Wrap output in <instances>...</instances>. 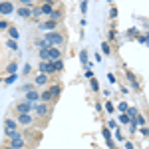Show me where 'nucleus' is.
<instances>
[{
  "instance_id": "nucleus-1",
  "label": "nucleus",
  "mask_w": 149,
  "mask_h": 149,
  "mask_svg": "<svg viewBox=\"0 0 149 149\" xmlns=\"http://www.w3.org/2000/svg\"><path fill=\"white\" fill-rule=\"evenodd\" d=\"M44 40H46L50 46H64V42H66V34L64 32H60V30H50V32H46L44 34Z\"/></svg>"
},
{
  "instance_id": "nucleus-2",
  "label": "nucleus",
  "mask_w": 149,
  "mask_h": 149,
  "mask_svg": "<svg viewBox=\"0 0 149 149\" xmlns=\"http://www.w3.org/2000/svg\"><path fill=\"white\" fill-rule=\"evenodd\" d=\"M32 109L36 111L38 117H50V113H52V103L42 102V103H38V105H32Z\"/></svg>"
},
{
  "instance_id": "nucleus-3",
  "label": "nucleus",
  "mask_w": 149,
  "mask_h": 149,
  "mask_svg": "<svg viewBox=\"0 0 149 149\" xmlns=\"http://www.w3.org/2000/svg\"><path fill=\"white\" fill-rule=\"evenodd\" d=\"M16 121H18V125L30 127L34 123V117L30 115V111H18V113H16Z\"/></svg>"
},
{
  "instance_id": "nucleus-4",
  "label": "nucleus",
  "mask_w": 149,
  "mask_h": 149,
  "mask_svg": "<svg viewBox=\"0 0 149 149\" xmlns=\"http://www.w3.org/2000/svg\"><path fill=\"white\" fill-rule=\"evenodd\" d=\"M40 72L42 74H48V76H52V74H56V70H54V60H40Z\"/></svg>"
},
{
  "instance_id": "nucleus-5",
  "label": "nucleus",
  "mask_w": 149,
  "mask_h": 149,
  "mask_svg": "<svg viewBox=\"0 0 149 149\" xmlns=\"http://www.w3.org/2000/svg\"><path fill=\"white\" fill-rule=\"evenodd\" d=\"M6 145H10V149H18V147H26L28 145V141H26V137H14V139H8V143Z\"/></svg>"
},
{
  "instance_id": "nucleus-6",
  "label": "nucleus",
  "mask_w": 149,
  "mask_h": 149,
  "mask_svg": "<svg viewBox=\"0 0 149 149\" xmlns=\"http://www.w3.org/2000/svg\"><path fill=\"white\" fill-rule=\"evenodd\" d=\"M14 12V4H12V0H2L0 2V14H4V16H8Z\"/></svg>"
},
{
  "instance_id": "nucleus-7",
  "label": "nucleus",
  "mask_w": 149,
  "mask_h": 149,
  "mask_svg": "<svg viewBox=\"0 0 149 149\" xmlns=\"http://www.w3.org/2000/svg\"><path fill=\"white\" fill-rule=\"evenodd\" d=\"M125 76H127V80H129V84H131V88H133L135 92H139V90H141V86H139V80L135 78V74H133L131 70H125Z\"/></svg>"
},
{
  "instance_id": "nucleus-8",
  "label": "nucleus",
  "mask_w": 149,
  "mask_h": 149,
  "mask_svg": "<svg viewBox=\"0 0 149 149\" xmlns=\"http://www.w3.org/2000/svg\"><path fill=\"white\" fill-rule=\"evenodd\" d=\"M38 28H40L42 32H50V30H56V28H58V22H56V20H48V22H40V24H38Z\"/></svg>"
},
{
  "instance_id": "nucleus-9",
  "label": "nucleus",
  "mask_w": 149,
  "mask_h": 149,
  "mask_svg": "<svg viewBox=\"0 0 149 149\" xmlns=\"http://www.w3.org/2000/svg\"><path fill=\"white\" fill-rule=\"evenodd\" d=\"M62 58V48L60 46H50L48 48V60H58Z\"/></svg>"
},
{
  "instance_id": "nucleus-10",
  "label": "nucleus",
  "mask_w": 149,
  "mask_h": 149,
  "mask_svg": "<svg viewBox=\"0 0 149 149\" xmlns=\"http://www.w3.org/2000/svg\"><path fill=\"white\" fill-rule=\"evenodd\" d=\"M50 92H52V103L58 102V97H60V93H62V86L60 84H50Z\"/></svg>"
},
{
  "instance_id": "nucleus-11",
  "label": "nucleus",
  "mask_w": 149,
  "mask_h": 149,
  "mask_svg": "<svg viewBox=\"0 0 149 149\" xmlns=\"http://www.w3.org/2000/svg\"><path fill=\"white\" fill-rule=\"evenodd\" d=\"M46 84H50V78H48V74H38L34 78V86H46Z\"/></svg>"
},
{
  "instance_id": "nucleus-12",
  "label": "nucleus",
  "mask_w": 149,
  "mask_h": 149,
  "mask_svg": "<svg viewBox=\"0 0 149 149\" xmlns=\"http://www.w3.org/2000/svg\"><path fill=\"white\" fill-rule=\"evenodd\" d=\"M52 8H56L54 0H44V2L40 4V10H42V14H50V10H52Z\"/></svg>"
},
{
  "instance_id": "nucleus-13",
  "label": "nucleus",
  "mask_w": 149,
  "mask_h": 149,
  "mask_svg": "<svg viewBox=\"0 0 149 149\" xmlns=\"http://www.w3.org/2000/svg\"><path fill=\"white\" fill-rule=\"evenodd\" d=\"M26 102H30V103L40 102V93L36 92L34 88H32V90H28V92H26Z\"/></svg>"
},
{
  "instance_id": "nucleus-14",
  "label": "nucleus",
  "mask_w": 149,
  "mask_h": 149,
  "mask_svg": "<svg viewBox=\"0 0 149 149\" xmlns=\"http://www.w3.org/2000/svg\"><path fill=\"white\" fill-rule=\"evenodd\" d=\"M48 16H50V20H56V22H60V20H62V16H64V12H62V8H52Z\"/></svg>"
},
{
  "instance_id": "nucleus-15",
  "label": "nucleus",
  "mask_w": 149,
  "mask_h": 149,
  "mask_svg": "<svg viewBox=\"0 0 149 149\" xmlns=\"http://www.w3.org/2000/svg\"><path fill=\"white\" fill-rule=\"evenodd\" d=\"M18 111H32V103L30 102H20L16 105V113H18Z\"/></svg>"
},
{
  "instance_id": "nucleus-16",
  "label": "nucleus",
  "mask_w": 149,
  "mask_h": 149,
  "mask_svg": "<svg viewBox=\"0 0 149 149\" xmlns=\"http://www.w3.org/2000/svg\"><path fill=\"white\" fill-rule=\"evenodd\" d=\"M16 127H18V121H16V119H10V117H8V119L4 121V131H12V129H16Z\"/></svg>"
},
{
  "instance_id": "nucleus-17",
  "label": "nucleus",
  "mask_w": 149,
  "mask_h": 149,
  "mask_svg": "<svg viewBox=\"0 0 149 149\" xmlns=\"http://www.w3.org/2000/svg\"><path fill=\"white\" fill-rule=\"evenodd\" d=\"M16 12H18L20 18H30V6H20Z\"/></svg>"
},
{
  "instance_id": "nucleus-18",
  "label": "nucleus",
  "mask_w": 149,
  "mask_h": 149,
  "mask_svg": "<svg viewBox=\"0 0 149 149\" xmlns=\"http://www.w3.org/2000/svg\"><path fill=\"white\" fill-rule=\"evenodd\" d=\"M52 100H54V97H52V92H50V90H44V92L40 93V102H50L52 103Z\"/></svg>"
},
{
  "instance_id": "nucleus-19",
  "label": "nucleus",
  "mask_w": 149,
  "mask_h": 149,
  "mask_svg": "<svg viewBox=\"0 0 149 149\" xmlns=\"http://www.w3.org/2000/svg\"><path fill=\"white\" fill-rule=\"evenodd\" d=\"M6 30H8V36H10L12 40H18V30H16V28H14V26H8V28H6Z\"/></svg>"
},
{
  "instance_id": "nucleus-20",
  "label": "nucleus",
  "mask_w": 149,
  "mask_h": 149,
  "mask_svg": "<svg viewBox=\"0 0 149 149\" xmlns=\"http://www.w3.org/2000/svg\"><path fill=\"white\" fill-rule=\"evenodd\" d=\"M80 60H81V64L88 68V50H81L80 52Z\"/></svg>"
},
{
  "instance_id": "nucleus-21",
  "label": "nucleus",
  "mask_w": 149,
  "mask_h": 149,
  "mask_svg": "<svg viewBox=\"0 0 149 149\" xmlns=\"http://www.w3.org/2000/svg\"><path fill=\"white\" fill-rule=\"evenodd\" d=\"M102 52L105 54V56H111V46H109L107 42H103L102 44Z\"/></svg>"
},
{
  "instance_id": "nucleus-22",
  "label": "nucleus",
  "mask_w": 149,
  "mask_h": 149,
  "mask_svg": "<svg viewBox=\"0 0 149 149\" xmlns=\"http://www.w3.org/2000/svg\"><path fill=\"white\" fill-rule=\"evenodd\" d=\"M131 119H133L137 125H145V117H143V115H139V113H137L135 117H131Z\"/></svg>"
},
{
  "instance_id": "nucleus-23",
  "label": "nucleus",
  "mask_w": 149,
  "mask_h": 149,
  "mask_svg": "<svg viewBox=\"0 0 149 149\" xmlns=\"http://www.w3.org/2000/svg\"><path fill=\"white\" fill-rule=\"evenodd\" d=\"M62 68H64V62H62L60 58L54 60V70H56V72H62Z\"/></svg>"
},
{
  "instance_id": "nucleus-24",
  "label": "nucleus",
  "mask_w": 149,
  "mask_h": 149,
  "mask_svg": "<svg viewBox=\"0 0 149 149\" xmlns=\"http://www.w3.org/2000/svg\"><path fill=\"white\" fill-rule=\"evenodd\" d=\"M16 68H18V64H16V62H10V64L6 66V72H8V74H14Z\"/></svg>"
},
{
  "instance_id": "nucleus-25",
  "label": "nucleus",
  "mask_w": 149,
  "mask_h": 149,
  "mask_svg": "<svg viewBox=\"0 0 149 149\" xmlns=\"http://www.w3.org/2000/svg\"><path fill=\"white\" fill-rule=\"evenodd\" d=\"M129 119H131V117H129L125 111H121V115H119V121H121V123H129Z\"/></svg>"
},
{
  "instance_id": "nucleus-26",
  "label": "nucleus",
  "mask_w": 149,
  "mask_h": 149,
  "mask_svg": "<svg viewBox=\"0 0 149 149\" xmlns=\"http://www.w3.org/2000/svg\"><path fill=\"white\" fill-rule=\"evenodd\" d=\"M125 113L129 115V117H135V115H137L139 111H137V109H135V107H127V109H125Z\"/></svg>"
},
{
  "instance_id": "nucleus-27",
  "label": "nucleus",
  "mask_w": 149,
  "mask_h": 149,
  "mask_svg": "<svg viewBox=\"0 0 149 149\" xmlns=\"http://www.w3.org/2000/svg\"><path fill=\"white\" fill-rule=\"evenodd\" d=\"M20 2V6H34L36 0H18Z\"/></svg>"
},
{
  "instance_id": "nucleus-28",
  "label": "nucleus",
  "mask_w": 149,
  "mask_h": 149,
  "mask_svg": "<svg viewBox=\"0 0 149 149\" xmlns=\"http://www.w3.org/2000/svg\"><path fill=\"white\" fill-rule=\"evenodd\" d=\"M6 46L10 48V50H16V48H18V44H16V40H12V38H10V40L6 42Z\"/></svg>"
},
{
  "instance_id": "nucleus-29",
  "label": "nucleus",
  "mask_w": 149,
  "mask_h": 149,
  "mask_svg": "<svg viewBox=\"0 0 149 149\" xmlns=\"http://www.w3.org/2000/svg\"><path fill=\"white\" fill-rule=\"evenodd\" d=\"M115 137L119 139V141H123V139H125V137H123V131H121L119 127H115Z\"/></svg>"
},
{
  "instance_id": "nucleus-30",
  "label": "nucleus",
  "mask_w": 149,
  "mask_h": 149,
  "mask_svg": "<svg viewBox=\"0 0 149 149\" xmlns=\"http://www.w3.org/2000/svg\"><path fill=\"white\" fill-rule=\"evenodd\" d=\"M14 80H16V76H14V74H10V76H8V78L4 80V84H6V86H10V84H12Z\"/></svg>"
},
{
  "instance_id": "nucleus-31",
  "label": "nucleus",
  "mask_w": 149,
  "mask_h": 149,
  "mask_svg": "<svg viewBox=\"0 0 149 149\" xmlns=\"http://www.w3.org/2000/svg\"><path fill=\"white\" fill-rule=\"evenodd\" d=\"M88 12V0H81V14Z\"/></svg>"
},
{
  "instance_id": "nucleus-32",
  "label": "nucleus",
  "mask_w": 149,
  "mask_h": 149,
  "mask_svg": "<svg viewBox=\"0 0 149 149\" xmlns=\"http://www.w3.org/2000/svg\"><path fill=\"white\" fill-rule=\"evenodd\" d=\"M115 16H117V8H111V10H109V18H111V20H115Z\"/></svg>"
},
{
  "instance_id": "nucleus-33",
  "label": "nucleus",
  "mask_w": 149,
  "mask_h": 149,
  "mask_svg": "<svg viewBox=\"0 0 149 149\" xmlns=\"http://www.w3.org/2000/svg\"><path fill=\"white\" fill-rule=\"evenodd\" d=\"M28 74H32V66H30V64L24 66V76H28Z\"/></svg>"
},
{
  "instance_id": "nucleus-34",
  "label": "nucleus",
  "mask_w": 149,
  "mask_h": 149,
  "mask_svg": "<svg viewBox=\"0 0 149 149\" xmlns=\"http://www.w3.org/2000/svg\"><path fill=\"white\" fill-rule=\"evenodd\" d=\"M103 137H105V139H111V133H109V129H107V127H103Z\"/></svg>"
},
{
  "instance_id": "nucleus-35",
  "label": "nucleus",
  "mask_w": 149,
  "mask_h": 149,
  "mask_svg": "<svg viewBox=\"0 0 149 149\" xmlns=\"http://www.w3.org/2000/svg\"><path fill=\"white\" fill-rule=\"evenodd\" d=\"M117 109H119V111H125V109H127V103H125V102H121L119 105H117Z\"/></svg>"
},
{
  "instance_id": "nucleus-36",
  "label": "nucleus",
  "mask_w": 149,
  "mask_h": 149,
  "mask_svg": "<svg viewBox=\"0 0 149 149\" xmlns=\"http://www.w3.org/2000/svg\"><path fill=\"white\" fill-rule=\"evenodd\" d=\"M92 90H93V92H97V90H100V86H97V81L93 80V78H92Z\"/></svg>"
},
{
  "instance_id": "nucleus-37",
  "label": "nucleus",
  "mask_w": 149,
  "mask_h": 149,
  "mask_svg": "<svg viewBox=\"0 0 149 149\" xmlns=\"http://www.w3.org/2000/svg\"><path fill=\"white\" fill-rule=\"evenodd\" d=\"M139 133H141L143 137H147V127H145V125H141V129H139Z\"/></svg>"
},
{
  "instance_id": "nucleus-38",
  "label": "nucleus",
  "mask_w": 149,
  "mask_h": 149,
  "mask_svg": "<svg viewBox=\"0 0 149 149\" xmlns=\"http://www.w3.org/2000/svg\"><path fill=\"white\" fill-rule=\"evenodd\" d=\"M8 28V22L6 20H0V30H6Z\"/></svg>"
},
{
  "instance_id": "nucleus-39",
  "label": "nucleus",
  "mask_w": 149,
  "mask_h": 149,
  "mask_svg": "<svg viewBox=\"0 0 149 149\" xmlns=\"http://www.w3.org/2000/svg\"><path fill=\"white\" fill-rule=\"evenodd\" d=\"M105 109H107V111L111 113V111H113V105H111V103H109V102H105Z\"/></svg>"
},
{
  "instance_id": "nucleus-40",
  "label": "nucleus",
  "mask_w": 149,
  "mask_h": 149,
  "mask_svg": "<svg viewBox=\"0 0 149 149\" xmlns=\"http://www.w3.org/2000/svg\"><path fill=\"white\" fill-rule=\"evenodd\" d=\"M107 40H109V42H113V40H115V30L109 32V38H107Z\"/></svg>"
},
{
  "instance_id": "nucleus-41",
  "label": "nucleus",
  "mask_w": 149,
  "mask_h": 149,
  "mask_svg": "<svg viewBox=\"0 0 149 149\" xmlns=\"http://www.w3.org/2000/svg\"><path fill=\"white\" fill-rule=\"evenodd\" d=\"M32 88H34V84H26L22 90H24V92H28V90H32Z\"/></svg>"
},
{
  "instance_id": "nucleus-42",
  "label": "nucleus",
  "mask_w": 149,
  "mask_h": 149,
  "mask_svg": "<svg viewBox=\"0 0 149 149\" xmlns=\"http://www.w3.org/2000/svg\"><path fill=\"white\" fill-rule=\"evenodd\" d=\"M107 125H109V127H111V129H115V127H117V123H115V121H113V119H109V123H107Z\"/></svg>"
},
{
  "instance_id": "nucleus-43",
  "label": "nucleus",
  "mask_w": 149,
  "mask_h": 149,
  "mask_svg": "<svg viewBox=\"0 0 149 149\" xmlns=\"http://www.w3.org/2000/svg\"><path fill=\"white\" fill-rule=\"evenodd\" d=\"M0 81H2V80H0Z\"/></svg>"
}]
</instances>
